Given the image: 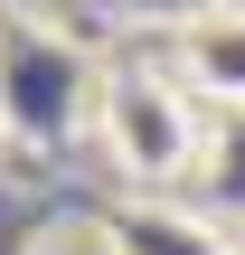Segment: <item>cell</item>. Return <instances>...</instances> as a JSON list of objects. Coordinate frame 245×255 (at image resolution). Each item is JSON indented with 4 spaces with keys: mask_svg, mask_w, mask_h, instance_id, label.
Masks as SVG:
<instances>
[{
    "mask_svg": "<svg viewBox=\"0 0 245 255\" xmlns=\"http://www.w3.org/2000/svg\"><path fill=\"white\" fill-rule=\"evenodd\" d=\"M94 132H104V161L132 189H179L208 161V123H198L189 85L151 76V66H123V76L94 85Z\"/></svg>",
    "mask_w": 245,
    "mask_h": 255,
    "instance_id": "obj_1",
    "label": "cell"
},
{
    "mask_svg": "<svg viewBox=\"0 0 245 255\" xmlns=\"http://www.w3.org/2000/svg\"><path fill=\"white\" fill-rule=\"evenodd\" d=\"M0 104H9V132H28V142H66V132L94 114V76H85V57L57 47V38L0 28Z\"/></svg>",
    "mask_w": 245,
    "mask_h": 255,
    "instance_id": "obj_2",
    "label": "cell"
},
{
    "mask_svg": "<svg viewBox=\"0 0 245 255\" xmlns=\"http://www.w3.org/2000/svg\"><path fill=\"white\" fill-rule=\"evenodd\" d=\"M179 66L208 104H245V9H198L179 28Z\"/></svg>",
    "mask_w": 245,
    "mask_h": 255,
    "instance_id": "obj_3",
    "label": "cell"
},
{
    "mask_svg": "<svg viewBox=\"0 0 245 255\" xmlns=\"http://www.w3.org/2000/svg\"><path fill=\"white\" fill-rule=\"evenodd\" d=\"M208 189L245 208V104H217V123H208Z\"/></svg>",
    "mask_w": 245,
    "mask_h": 255,
    "instance_id": "obj_4",
    "label": "cell"
},
{
    "mask_svg": "<svg viewBox=\"0 0 245 255\" xmlns=\"http://www.w3.org/2000/svg\"><path fill=\"white\" fill-rule=\"evenodd\" d=\"M0 142H9V104H0Z\"/></svg>",
    "mask_w": 245,
    "mask_h": 255,
    "instance_id": "obj_5",
    "label": "cell"
}]
</instances>
